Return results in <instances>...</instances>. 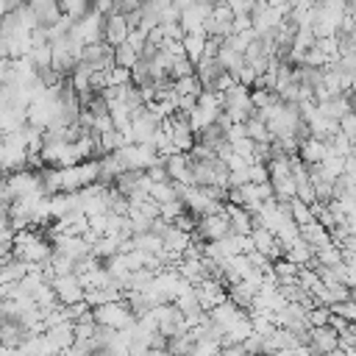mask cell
Instances as JSON below:
<instances>
[{"label":"cell","instance_id":"3","mask_svg":"<svg viewBox=\"0 0 356 356\" xmlns=\"http://www.w3.org/2000/svg\"><path fill=\"white\" fill-rule=\"evenodd\" d=\"M50 286L56 289V298L61 306H75L86 300V286L81 284L78 275H58L50 281Z\"/></svg>","mask_w":356,"mask_h":356},{"label":"cell","instance_id":"25","mask_svg":"<svg viewBox=\"0 0 356 356\" xmlns=\"http://www.w3.org/2000/svg\"><path fill=\"white\" fill-rule=\"evenodd\" d=\"M248 175H250V184H256V186L270 184V167L267 164H250Z\"/></svg>","mask_w":356,"mask_h":356},{"label":"cell","instance_id":"10","mask_svg":"<svg viewBox=\"0 0 356 356\" xmlns=\"http://www.w3.org/2000/svg\"><path fill=\"white\" fill-rule=\"evenodd\" d=\"M128 36H131V28H128V19H125V17H117V14L106 17V42H108L111 47L125 44Z\"/></svg>","mask_w":356,"mask_h":356},{"label":"cell","instance_id":"1","mask_svg":"<svg viewBox=\"0 0 356 356\" xmlns=\"http://www.w3.org/2000/svg\"><path fill=\"white\" fill-rule=\"evenodd\" d=\"M153 314H156V323H159V334H164L167 339H175V337H181V334L192 331L189 323H186V317H184V312H181L175 303L159 306Z\"/></svg>","mask_w":356,"mask_h":356},{"label":"cell","instance_id":"7","mask_svg":"<svg viewBox=\"0 0 356 356\" xmlns=\"http://www.w3.org/2000/svg\"><path fill=\"white\" fill-rule=\"evenodd\" d=\"M256 295H259V286H253V284H248V281H242V284H236V286H228V300H231L236 309H242L245 314L253 312Z\"/></svg>","mask_w":356,"mask_h":356},{"label":"cell","instance_id":"29","mask_svg":"<svg viewBox=\"0 0 356 356\" xmlns=\"http://www.w3.org/2000/svg\"><path fill=\"white\" fill-rule=\"evenodd\" d=\"M348 14L356 19V3H348Z\"/></svg>","mask_w":356,"mask_h":356},{"label":"cell","instance_id":"17","mask_svg":"<svg viewBox=\"0 0 356 356\" xmlns=\"http://www.w3.org/2000/svg\"><path fill=\"white\" fill-rule=\"evenodd\" d=\"M92 75H95V72L81 61V64L72 70V75H70V86H72L78 95H83V92H89V89H92Z\"/></svg>","mask_w":356,"mask_h":356},{"label":"cell","instance_id":"15","mask_svg":"<svg viewBox=\"0 0 356 356\" xmlns=\"http://www.w3.org/2000/svg\"><path fill=\"white\" fill-rule=\"evenodd\" d=\"M150 200H156L159 206L181 200V184H175V181H167V184H153V186H150Z\"/></svg>","mask_w":356,"mask_h":356},{"label":"cell","instance_id":"2","mask_svg":"<svg viewBox=\"0 0 356 356\" xmlns=\"http://www.w3.org/2000/svg\"><path fill=\"white\" fill-rule=\"evenodd\" d=\"M197 242H222L225 236H231V220L228 214H209V217H200L197 220V231L192 234Z\"/></svg>","mask_w":356,"mask_h":356},{"label":"cell","instance_id":"22","mask_svg":"<svg viewBox=\"0 0 356 356\" xmlns=\"http://www.w3.org/2000/svg\"><path fill=\"white\" fill-rule=\"evenodd\" d=\"M106 81H108V86H131L134 83V72L125 70V67H114V70L106 72Z\"/></svg>","mask_w":356,"mask_h":356},{"label":"cell","instance_id":"26","mask_svg":"<svg viewBox=\"0 0 356 356\" xmlns=\"http://www.w3.org/2000/svg\"><path fill=\"white\" fill-rule=\"evenodd\" d=\"M339 134H345L350 139V145H356V111H350L339 120Z\"/></svg>","mask_w":356,"mask_h":356},{"label":"cell","instance_id":"8","mask_svg":"<svg viewBox=\"0 0 356 356\" xmlns=\"http://www.w3.org/2000/svg\"><path fill=\"white\" fill-rule=\"evenodd\" d=\"M225 214L231 220V234L234 236H250L253 234V214L242 206H231L225 203Z\"/></svg>","mask_w":356,"mask_h":356},{"label":"cell","instance_id":"12","mask_svg":"<svg viewBox=\"0 0 356 356\" xmlns=\"http://www.w3.org/2000/svg\"><path fill=\"white\" fill-rule=\"evenodd\" d=\"M47 339L53 342V348H56L58 353H67V350L75 345V325H72V323L53 325V328H47Z\"/></svg>","mask_w":356,"mask_h":356},{"label":"cell","instance_id":"9","mask_svg":"<svg viewBox=\"0 0 356 356\" xmlns=\"http://www.w3.org/2000/svg\"><path fill=\"white\" fill-rule=\"evenodd\" d=\"M195 139H197V145L200 147H209V150H214V153H220V147H225L228 145V131L222 128V125H206L203 131H197L195 134Z\"/></svg>","mask_w":356,"mask_h":356},{"label":"cell","instance_id":"6","mask_svg":"<svg viewBox=\"0 0 356 356\" xmlns=\"http://www.w3.org/2000/svg\"><path fill=\"white\" fill-rule=\"evenodd\" d=\"M31 6V14H33V19H36V25L39 28H56L58 22H61V6L56 3V0H31L28 3Z\"/></svg>","mask_w":356,"mask_h":356},{"label":"cell","instance_id":"5","mask_svg":"<svg viewBox=\"0 0 356 356\" xmlns=\"http://www.w3.org/2000/svg\"><path fill=\"white\" fill-rule=\"evenodd\" d=\"M195 75H197L203 92H214V95H217V86H220V81L228 75V70L222 67L220 58H203V61L195 67Z\"/></svg>","mask_w":356,"mask_h":356},{"label":"cell","instance_id":"4","mask_svg":"<svg viewBox=\"0 0 356 356\" xmlns=\"http://www.w3.org/2000/svg\"><path fill=\"white\" fill-rule=\"evenodd\" d=\"M81 61H83L92 72H108V70H114V67H117V61H114V47H111L108 42L86 44V47H83Z\"/></svg>","mask_w":356,"mask_h":356},{"label":"cell","instance_id":"21","mask_svg":"<svg viewBox=\"0 0 356 356\" xmlns=\"http://www.w3.org/2000/svg\"><path fill=\"white\" fill-rule=\"evenodd\" d=\"M314 261L323 264V267H337V264H342V248L339 245H328V248L317 250Z\"/></svg>","mask_w":356,"mask_h":356},{"label":"cell","instance_id":"31","mask_svg":"<svg viewBox=\"0 0 356 356\" xmlns=\"http://www.w3.org/2000/svg\"><path fill=\"white\" fill-rule=\"evenodd\" d=\"M353 111H356V97H353Z\"/></svg>","mask_w":356,"mask_h":356},{"label":"cell","instance_id":"19","mask_svg":"<svg viewBox=\"0 0 356 356\" xmlns=\"http://www.w3.org/2000/svg\"><path fill=\"white\" fill-rule=\"evenodd\" d=\"M289 209H292V220L303 228V225H312V222H317L314 220V209L309 206V203H303V200H298V197H292L289 200Z\"/></svg>","mask_w":356,"mask_h":356},{"label":"cell","instance_id":"23","mask_svg":"<svg viewBox=\"0 0 356 356\" xmlns=\"http://www.w3.org/2000/svg\"><path fill=\"white\" fill-rule=\"evenodd\" d=\"M331 306H317V309H312L309 312V325L312 328H323V325H328L331 323Z\"/></svg>","mask_w":356,"mask_h":356},{"label":"cell","instance_id":"28","mask_svg":"<svg viewBox=\"0 0 356 356\" xmlns=\"http://www.w3.org/2000/svg\"><path fill=\"white\" fill-rule=\"evenodd\" d=\"M328 325H331L337 334H342V331H348V325H350V323H348L345 317H339V314H331V323H328Z\"/></svg>","mask_w":356,"mask_h":356},{"label":"cell","instance_id":"16","mask_svg":"<svg viewBox=\"0 0 356 356\" xmlns=\"http://www.w3.org/2000/svg\"><path fill=\"white\" fill-rule=\"evenodd\" d=\"M206 42H209V36L206 33H189L186 39H184V50H186V58L197 67L200 61H203V56H206Z\"/></svg>","mask_w":356,"mask_h":356},{"label":"cell","instance_id":"20","mask_svg":"<svg viewBox=\"0 0 356 356\" xmlns=\"http://www.w3.org/2000/svg\"><path fill=\"white\" fill-rule=\"evenodd\" d=\"M273 273H275V278H278V286H284V284L298 281L300 267H298V264H292L289 259H281V261H275V264H273Z\"/></svg>","mask_w":356,"mask_h":356},{"label":"cell","instance_id":"32","mask_svg":"<svg viewBox=\"0 0 356 356\" xmlns=\"http://www.w3.org/2000/svg\"><path fill=\"white\" fill-rule=\"evenodd\" d=\"M53 356H67V353H53Z\"/></svg>","mask_w":356,"mask_h":356},{"label":"cell","instance_id":"30","mask_svg":"<svg viewBox=\"0 0 356 356\" xmlns=\"http://www.w3.org/2000/svg\"><path fill=\"white\" fill-rule=\"evenodd\" d=\"M350 92H353V97H356V81H353V86H350Z\"/></svg>","mask_w":356,"mask_h":356},{"label":"cell","instance_id":"13","mask_svg":"<svg viewBox=\"0 0 356 356\" xmlns=\"http://www.w3.org/2000/svg\"><path fill=\"white\" fill-rule=\"evenodd\" d=\"M300 239H303L306 245H312L314 250H323V248H328V245H334V239H331V234H328V228H323L320 222H312V225H303V228H300Z\"/></svg>","mask_w":356,"mask_h":356},{"label":"cell","instance_id":"14","mask_svg":"<svg viewBox=\"0 0 356 356\" xmlns=\"http://www.w3.org/2000/svg\"><path fill=\"white\" fill-rule=\"evenodd\" d=\"M197 348H200L197 334H195V331H186V334L170 339L167 353H170V356H197Z\"/></svg>","mask_w":356,"mask_h":356},{"label":"cell","instance_id":"24","mask_svg":"<svg viewBox=\"0 0 356 356\" xmlns=\"http://www.w3.org/2000/svg\"><path fill=\"white\" fill-rule=\"evenodd\" d=\"M142 11V3L139 0H114V14L117 17H134Z\"/></svg>","mask_w":356,"mask_h":356},{"label":"cell","instance_id":"18","mask_svg":"<svg viewBox=\"0 0 356 356\" xmlns=\"http://www.w3.org/2000/svg\"><path fill=\"white\" fill-rule=\"evenodd\" d=\"M114 61H117V67L134 70V67L139 64V50H136V47L131 44V42H125V44L114 47Z\"/></svg>","mask_w":356,"mask_h":356},{"label":"cell","instance_id":"27","mask_svg":"<svg viewBox=\"0 0 356 356\" xmlns=\"http://www.w3.org/2000/svg\"><path fill=\"white\" fill-rule=\"evenodd\" d=\"M186 211V206H184V200H175V203H164L161 206V217L167 220V222H175L181 214Z\"/></svg>","mask_w":356,"mask_h":356},{"label":"cell","instance_id":"11","mask_svg":"<svg viewBox=\"0 0 356 356\" xmlns=\"http://www.w3.org/2000/svg\"><path fill=\"white\" fill-rule=\"evenodd\" d=\"M325 156H328V145L320 142V139H314V136H312L309 142H303L300 150H298V159H300L306 167H317V164H323Z\"/></svg>","mask_w":356,"mask_h":356}]
</instances>
